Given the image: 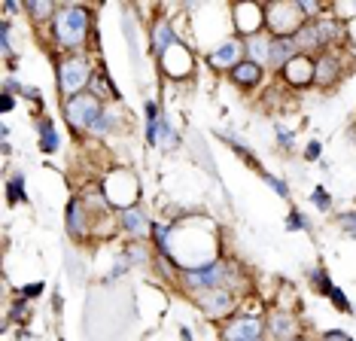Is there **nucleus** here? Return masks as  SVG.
Returning <instances> with one entry per match:
<instances>
[{"label": "nucleus", "mask_w": 356, "mask_h": 341, "mask_svg": "<svg viewBox=\"0 0 356 341\" xmlns=\"http://www.w3.org/2000/svg\"><path fill=\"white\" fill-rule=\"evenodd\" d=\"M52 31L64 49L83 46L88 34V10H83V6H61L52 19Z\"/></svg>", "instance_id": "nucleus-1"}, {"label": "nucleus", "mask_w": 356, "mask_h": 341, "mask_svg": "<svg viewBox=\"0 0 356 341\" xmlns=\"http://www.w3.org/2000/svg\"><path fill=\"white\" fill-rule=\"evenodd\" d=\"M262 10H265V28H268L274 37H293L307 22L298 3H268V6H262Z\"/></svg>", "instance_id": "nucleus-2"}, {"label": "nucleus", "mask_w": 356, "mask_h": 341, "mask_svg": "<svg viewBox=\"0 0 356 341\" xmlns=\"http://www.w3.org/2000/svg\"><path fill=\"white\" fill-rule=\"evenodd\" d=\"M64 113H67V122H70V128H76V132H83V128H88L95 119L104 113V104H101V97L98 95H76V97H70L67 104H64Z\"/></svg>", "instance_id": "nucleus-3"}, {"label": "nucleus", "mask_w": 356, "mask_h": 341, "mask_svg": "<svg viewBox=\"0 0 356 341\" xmlns=\"http://www.w3.org/2000/svg\"><path fill=\"white\" fill-rule=\"evenodd\" d=\"M86 83H92V70H88L86 58L74 55V58H67V61L58 64V88L67 97L83 95V86Z\"/></svg>", "instance_id": "nucleus-4"}, {"label": "nucleus", "mask_w": 356, "mask_h": 341, "mask_svg": "<svg viewBox=\"0 0 356 341\" xmlns=\"http://www.w3.org/2000/svg\"><path fill=\"white\" fill-rule=\"evenodd\" d=\"M232 268L225 262H210V265H201V268H192L186 271V283L192 290H216V287H225L229 290V278H232Z\"/></svg>", "instance_id": "nucleus-5"}, {"label": "nucleus", "mask_w": 356, "mask_h": 341, "mask_svg": "<svg viewBox=\"0 0 356 341\" xmlns=\"http://www.w3.org/2000/svg\"><path fill=\"white\" fill-rule=\"evenodd\" d=\"M198 308L204 311V317H210V320H216V317H225L234 308V299L232 292L225 287H216V290H201L195 296Z\"/></svg>", "instance_id": "nucleus-6"}, {"label": "nucleus", "mask_w": 356, "mask_h": 341, "mask_svg": "<svg viewBox=\"0 0 356 341\" xmlns=\"http://www.w3.org/2000/svg\"><path fill=\"white\" fill-rule=\"evenodd\" d=\"M265 332V323L259 317H232L222 326V341H259Z\"/></svg>", "instance_id": "nucleus-7"}, {"label": "nucleus", "mask_w": 356, "mask_h": 341, "mask_svg": "<svg viewBox=\"0 0 356 341\" xmlns=\"http://www.w3.org/2000/svg\"><path fill=\"white\" fill-rule=\"evenodd\" d=\"M338 73H341V64H338V58L332 52H323L314 58V83L317 86L329 88L338 79Z\"/></svg>", "instance_id": "nucleus-8"}, {"label": "nucleus", "mask_w": 356, "mask_h": 341, "mask_svg": "<svg viewBox=\"0 0 356 341\" xmlns=\"http://www.w3.org/2000/svg\"><path fill=\"white\" fill-rule=\"evenodd\" d=\"M244 61V40H225V43L210 52V64L213 68H234Z\"/></svg>", "instance_id": "nucleus-9"}, {"label": "nucleus", "mask_w": 356, "mask_h": 341, "mask_svg": "<svg viewBox=\"0 0 356 341\" xmlns=\"http://www.w3.org/2000/svg\"><path fill=\"white\" fill-rule=\"evenodd\" d=\"M293 40H296V46H298V52L302 55H307L311 58V52L314 49H323V37H320V28H317V19H307L302 28L293 34Z\"/></svg>", "instance_id": "nucleus-10"}, {"label": "nucleus", "mask_w": 356, "mask_h": 341, "mask_svg": "<svg viewBox=\"0 0 356 341\" xmlns=\"http://www.w3.org/2000/svg\"><path fill=\"white\" fill-rule=\"evenodd\" d=\"M244 58L259 64V68H262V64H268V58H271V40L265 37L262 31L244 40Z\"/></svg>", "instance_id": "nucleus-11"}, {"label": "nucleus", "mask_w": 356, "mask_h": 341, "mask_svg": "<svg viewBox=\"0 0 356 341\" xmlns=\"http://www.w3.org/2000/svg\"><path fill=\"white\" fill-rule=\"evenodd\" d=\"M296 55H302V52H298V46H296L293 37H274L271 40V58H268V64H274V68H286Z\"/></svg>", "instance_id": "nucleus-12"}, {"label": "nucleus", "mask_w": 356, "mask_h": 341, "mask_svg": "<svg viewBox=\"0 0 356 341\" xmlns=\"http://www.w3.org/2000/svg\"><path fill=\"white\" fill-rule=\"evenodd\" d=\"M283 73H286V79L289 83H296V86L314 83V61L307 58V55H296V58L283 68Z\"/></svg>", "instance_id": "nucleus-13"}, {"label": "nucleus", "mask_w": 356, "mask_h": 341, "mask_svg": "<svg viewBox=\"0 0 356 341\" xmlns=\"http://www.w3.org/2000/svg\"><path fill=\"white\" fill-rule=\"evenodd\" d=\"M119 223H122V229L128 232V235H134V238H143L147 235V229H149V219H147V214H143L140 207H125L122 214H119Z\"/></svg>", "instance_id": "nucleus-14"}, {"label": "nucleus", "mask_w": 356, "mask_h": 341, "mask_svg": "<svg viewBox=\"0 0 356 341\" xmlns=\"http://www.w3.org/2000/svg\"><path fill=\"white\" fill-rule=\"evenodd\" d=\"M86 225H88V219H86L83 198H74L67 205V232H70V238H86Z\"/></svg>", "instance_id": "nucleus-15"}, {"label": "nucleus", "mask_w": 356, "mask_h": 341, "mask_svg": "<svg viewBox=\"0 0 356 341\" xmlns=\"http://www.w3.org/2000/svg\"><path fill=\"white\" fill-rule=\"evenodd\" d=\"M174 46H177L174 28L168 22H159L156 28H152V52H156V55H168Z\"/></svg>", "instance_id": "nucleus-16"}, {"label": "nucleus", "mask_w": 356, "mask_h": 341, "mask_svg": "<svg viewBox=\"0 0 356 341\" xmlns=\"http://www.w3.org/2000/svg\"><path fill=\"white\" fill-rule=\"evenodd\" d=\"M232 79H234V83H238V86L250 88V86H256L259 79H262V68L244 58L241 64H234V68H232Z\"/></svg>", "instance_id": "nucleus-17"}, {"label": "nucleus", "mask_w": 356, "mask_h": 341, "mask_svg": "<svg viewBox=\"0 0 356 341\" xmlns=\"http://www.w3.org/2000/svg\"><path fill=\"white\" fill-rule=\"evenodd\" d=\"M268 332L277 341H283V338H296V320L289 314H274L271 320H268Z\"/></svg>", "instance_id": "nucleus-18"}, {"label": "nucleus", "mask_w": 356, "mask_h": 341, "mask_svg": "<svg viewBox=\"0 0 356 341\" xmlns=\"http://www.w3.org/2000/svg\"><path fill=\"white\" fill-rule=\"evenodd\" d=\"M40 150H43V152H55V150H58V134H55L52 119L40 122Z\"/></svg>", "instance_id": "nucleus-19"}, {"label": "nucleus", "mask_w": 356, "mask_h": 341, "mask_svg": "<svg viewBox=\"0 0 356 341\" xmlns=\"http://www.w3.org/2000/svg\"><path fill=\"white\" fill-rule=\"evenodd\" d=\"M317 28H320V37H323V46L332 43V40L341 37V24L332 22V19H317Z\"/></svg>", "instance_id": "nucleus-20"}, {"label": "nucleus", "mask_w": 356, "mask_h": 341, "mask_svg": "<svg viewBox=\"0 0 356 341\" xmlns=\"http://www.w3.org/2000/svg\"><path fill=\"white\" fill-rule=\"evenodd\" d=\"M25 10H28L31 15H34L37 22H43V19H49V15L55 13V6L49 3V0H28Z\"/></svg>", "instance_id": "nucleus-21"}, {"label": "nucleus", "mask_w": 356, "mask_h": 341, "mask_svg": "<svg viewBox=\"0 0 356 341\" xmlns=\"http://www.w3.org/2000/svg\"><path fill=\"white\" fill-rule=\"evenodd\" d=\"M307 278H311V283H314V287H317L320 292H323V296H329V292L332 290H335V287H332V280L326 278V271H323V268L317 265V268H314V271L311 274H307Z\"/></svg>", "instance_id": "nucleus-22"}, {"label": "nucleus", "mask_w": 356, "mask_h": 341, "mask_svg": "<svg viewBox=\"0 0 356 341\" xmlns=\"http://www.w3.org/2000/svg\"><path fill=\"white\" fill-rule=\"evenodd\" d=\"M110 128H113V116H110V113H107V110H104V113H101V116H98V119H95V122H92V125H88V132H92V134H98V137H101V134H107V132H110Z\"/></svg>", "instance_id": "nucleus-23"}, {"label": "nucleus", "mask_w": 356, "mask_h": 341, "mask_svg": "<svg viewBox=\"0 0 356 341\" xmlns=\"http://www.w3.org/2000/svg\"><path fill=\"white\" fill-rule=\"evenodd\" d=\"M6 192H10V201H19V198H25V177L22 174H15L10 183H6Z\"/></svg>", "instance_id": "nucleus-24"}, {"label": "nucleus", "mask_w": 356, "mask_h": 341, "mask_svg": "<svg viewBox=\"0 0 356 341\" xmlns=\"http://www.w3.org/2000/svg\"><path fill=\"white\" fill-rule=\"evenodd\" d=\"M286 229H289V232H302V229H307V219L298 214V210H289V216H286Z\"/></svg>", "instance_id": "nucleus-25"}, {"label": "nucleus", "mask_w": 356, "mask_h": 341, "mask_svg": "<svg viewBox=\"0 0 356 341\" xmlns=\"http://www.w3.org/2000/svg\"><path fill=\"white\" fill-rule=\"evenodd\" d=\"M329 299H332V302H335L338 308H341V311H344V314H350V311H353V308H350V302H347V296H344V292H341V290H338V287H335V290H332V292H329Z\"/></svg>", "instance_id": "nucleus-26"}, {"label": "nucleus", "mask_w": 356, "mask_h": 341, "mask_svg": "<svg viewBox=\"0 0 356 341\" xmlns=\"http://www.w3.org/2000/svg\"><path fill=\"white\" fill-rule=\"evenodd\" d=\"M338 223H341V229L347 235H353V238H356V210H353V214H341V216H338Z\"/></svg>", "instance_id": "nucleus-27"}, {"label": "nucleus", "mask_w": 356, "mask_h": 341, "mask_svg": "<svg viewBox=\"0 0 356 341\" xmlns=\"http://www.w3.org/2000/svg\"><path fill=\"white\" fill-rule=\"evenodd\" d=\"M311 201H314V205H317L320 210H329V207H332V205H329V195H326V189H323V186H317V189H314Z\"/></svg>", "instance_id": "nucleus-28"}, {"label": "nucleus", "mask_w": 356, "mask_h": 341, "mask_svg": "<svg viewBox=\"0 0 356 341\" xmlns=\"http://www.w3.org/2000/svg\"><path fill=\"white\" fill-rule=\"evenodd\" d=\"M152 232H156L159 250H161V253H168V247H171V244H168V238H165V225H152Z\"/></svg>", "instance_id": "nucleus-29"}, {"label": "nucleus", "mask_w": 356, "mask_h": 341, "mask_svg": "<svg viewBox=\"0 0 356 341\" xmlns=\"http://www.w3.org/2000/svg\"><path fill=\"white\" fill-rule=\"evenodd\" d=\"M320 152H323L320 141H311V143H307V150H305V159H307V161H317V159H320Z\"/></svg>", "instance_id": "nucleus-30"}, {"label": "nucleus", "mask_w": 356, "mask_h": 341, "mask_svg": "<svg viewBox=\"0 0 356 341\" xmlns=\"http://www.w3.org/2000/svg\"><path fill=\"white\" fill-rule=\"evenodd\" d=\"M265 177V183H271L274 189H277V195H289V189H286V183H280L277 177H271V174H262Z\"/></svg>", "instance_id": "nucleus-31"}, {"label": "nucleus", "mask_w": 356, "mask_h": 341, "mask_svg": "<svg viewBox=\"0 0 356 341\" xmlns=\"http://www.w3.org/2000/svg\"><path fill=\"white\" fill-rule=\"evenodd\" d=\"M40 290H43V283H28V287H22V299H34L40 296Z\"/></svg>", "instance_id": "nucleus-32"}, {"label": "nucleus", "mask_w": 356, "mask_h": 341, "mask_svg": "<svg viewBox=\"0 0 356 341\" xmlns=\"http://www.w3.org/2000/svg\"><path fill=\"white\" fill-rule=\"evenodd\" d=\"M277 134H280V141H283V143H293V134H286L283 128H277Z\"/></svg>", "instance_id": "nucleus-33"}, {"label": "nucleus", "mask_w": 356, "mask_h": 341, "mask_svg": "<svg viewBox=\"0 0 356 341\" xmlns=\"http://www.w3.org/2000/svg\"><path fill=\"white\" fill-rule=\"evenodd\" d=\"M10 110H13V97L3 95V113H10Z\"/></svg>", "instance_id": "nucleus-34"}, {"label": "nucleus", "mask_w": 356, "mask_h": 341, "mask_svg": "<svg viewBox=\"0 0 356 341\" xmlns=\"http://www.w3.org/2000/svg\"><path fill=\"white\" fill-rule=\"evenodd\" d=\"M296 341H311V338H305V335H296Z\"/></svg>", "instance_id": "nucleus-35"}, {"label": "nucleus", "mask_w": 356, "mask_h": 341, "mask_svg": "<svg viewBox=\"0 0 356 341\" xmlns=\"http://www.w3.org/2000/svg\"><path fill=\"white\" fill-rule=\"evenodd\" d=\"M259 341H262V338H259Z\"/></svg>", "instance_id": "nucleus-36"}]
</instances>
